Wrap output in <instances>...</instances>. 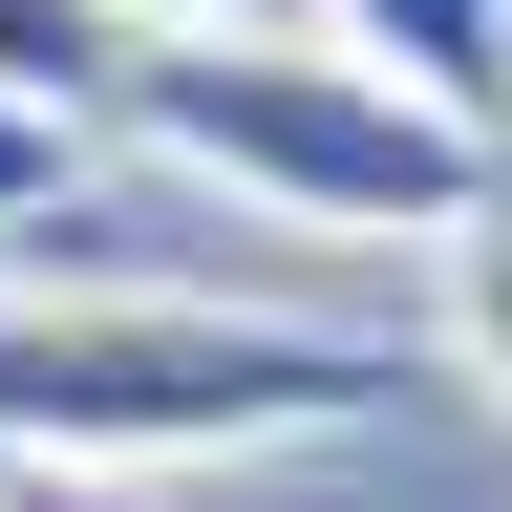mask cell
<instances>
[{
    "label": "cell",
    "instance_id": "cell-1",
    "mask_svg": "<svg viewBox=\"0 0 512 512\" xmlns=\"http://www.w3.org/2000/svg\"><path fill=\"white\" fill-rule=\"evenodd\" d=\"M363 406H406V363L342 342V320H235V299H128V278L0 299V470L171 491L214 448H299V427H363Z\"/></svg>",
    "mask_w": 512,
    "mask_h": 512
},
{
    "label": "cell",
    "instance_id": "cell-2",
    "mask_svg": "<svg viewBox=\"0 0 512 512\" xmlns=\"http://www.w3.org/2000/svg\"><path fill=\"white\" fill-rule=\"evenodd\" d=\"M128 150H171V171H214V192H256V214H299V235H470L491 192H512V150L491 128H448L427 86H384L363 43H150L128 64Z\"/></svg>",
    "mask_w": 512,
    "mask_h": 512
},
{
    "label": "cell",
    "instance_id": "cell-3",
    "mask_svg": "<svg viewBox=\"0 0 512 512\" xmlns=\"http://www.w3.org/2000/svg\"><path fill=\"white\" fill-rule=\"evenodd\" d=\"M320 43H363L384 86H427L448 128L512 150V0H320Z\"/></svg>",
    "mask_w": 512,
    "mask_h": 512
},
{
    "label": "cell",
    "instance_id": "cell-4",
    "mask_svg": "<svg viewBox=\"0 0 512 512\" xmlns=\"http://www.w3.org/2000/svg\"><path fill=\"white\" fill-rule=\"evenodd\" d=\"M128 64H150V22L128 0H0V107H128Z\"/></svg>",
    "mask_w": 512,
    "mask_h": 512
},
{
    "label": "cell",
    "instance_id": "cell-5",
    "mask_svg": "<svg viewBox=\"0 0 512 512\" xmlns=\"http://www.w3.org/2000/svg\"><path fill=\"white\" fill-rule=\"evenodd\" d=\"M427 342H448V384H470V406H512V192L470 235H448V278H427Z\"/></svg>",
    "mask_w": 512,
    "mask_h": 512
},
{
    "label": "cell",
    "instance_id": "cell-6",
    "mask_svg": "<svg viewBox=\"0 0 512 512\" xmlns=\"http://www.w3.org/2000/svg\"><path fill=\"white\" fill-rule=\"evenodd\" d=\"M64 171H86V128H64V107H0V235L64 214Z\"/></svg>",
    "mask_w": 512,
    "mask_h": 512
},
{
    "label": "cell",
    "instance_id": "cell-7",
    "mask_svg": "<svg viewBox=\"0 0 512 512\" xmlns=\"http://www.w3.org/2000/svg\"><path fill=\"white\" fill-rule=\"evenodd\" d=\"M0 512H171V491H107V470H0Z\"/></svg>",
    "mask_w": 512,
    "mask_h": 512
},
{
    "label": "cell",
    "instance_id": "cell-8",
    "mask_svg": "<svg viewBox=\"0 0 512 512\" xmlns=\"http://www.w3.org/2000/svg\"><path fill=\"white\" fill-rule=\"evenodd\" d=\"M171 22H192V43H299L320 0H171Z\"/></svg>",
    "mask_w": 512,
    "mask_h": 512
}]
</instances>
